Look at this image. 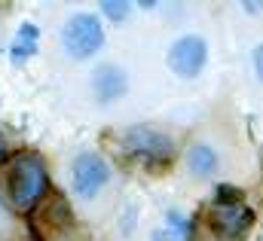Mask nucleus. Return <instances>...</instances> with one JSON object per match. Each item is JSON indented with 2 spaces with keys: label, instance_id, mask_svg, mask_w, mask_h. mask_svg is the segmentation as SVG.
<instances>
[{
  "label": "nucleus",
  "instance_id": "5",
  "mask_svg": "<svg viewBox=\"0 0 263 241\" xmlns=\"http://www.w3.org/2000/svg\"><path fill=\"white\" fill-rule=\"evenodd\" d=\"M107 177H110V168H107V162L101 156H95V153L77 156V162H73V189L83 198H92L107 183Z\"/></svg>",
  "mask_w": 263,
  "mask_h": 241
},
{
  "label": "nucleus",
  "instance_id": "4",
  "mask_svg": "<svg viewBox=\"0 0 263 241\" xmlns=\"http://www.w3.org/2000/svg\"><path fill=\"white\" fill-rule=\"evenodd\" d=\"M104 43V31H101V18L89 15V12H77L70 15L62 28V46L70 58H92Z\"/></svg>",
  "mask_w": 263,
  "mask_h": 241
},
{
  "label": "nucleus",
  "instance_id": "11",
  "mask_svg": "<svg viewBox=\"0 0 263 241\" xmlns=\"http://www.w3.org/2000/svg\"><path fill=\"white\" fill-rule=\"evenodd\" d=\"M9 162V144H6V134H0V168Z\"/></svg>",
  "mask_w": 263,
  "mask_h": 241
},
{
  "label": "nucleus",
  "instance_id": "13",
  "mask_svg": "<svg viewBox=\"0 0 263 241\" xmlns=\"http://www.w3.org/2000/svg\"><path fill=\"white\" fill-rule=\"evenodd\" d=\"M150 241H175V235L172 232H165V229H159V232H153V238Z\"/></svg>",
  "mask_w": 263,
  "mask_h": 241
},
{
  "label": "nucleus",
  "instance_id": "12",
  "mask_svg": "<svg viewBox=\"0 0 263 241\" xmlns=\"http://www.w3.org/2000/svg\"><path fill=\"white\" fill-rule=\"evenodd\" d=\"M254 67H257V76L263 83V46H257V52H254Z\"/></svg>",
  "mask_w": 263,
  "mask_h": 241
},
{
  "label": "nucleus",
  "instance_id": "9",
  "mask_svg": "<svg viewBox=\"0 0 263 241\" xmlns=\"http://www.w3.org/2000/svg\"><path fill=\"white\" fill-rule=\"evenodd\" d=\"M187 168H190L196 177H211V174L217 171V156H214V150H211V147H205V144L190 147Z\"/></svg>",
  "mask_w": 263,
  "mask_h": 241
},
{
  "label": "nucleus",
  "instance_id": "10",
  "mask_svg": "<svg viewBox=\"0 0 263 241\" xmlns=\"http://www.w3.org/2000/svg\"><path fill=\"white\" fill-rule=\"evenodd\" d=\"M101 12H104L107 18H114V22H123V18L129 15V3H117V0H104V3H101Z\"/></svg>",
  "mask_w": 263,
  "mask_h": 241
},
{
  "label": "nucleus",
  "instance_id": "7",
  "mask_svg": "<svg viewBox=\"0 0 263 241\" xmlns=\"http://www.w3.org/2000/svg\"><path fill=\"white\" fill-rule=\"evenodd\" d=\"M92 92H95V98H98L101 104L117 101V98L126 92V73H123L117 64H101V67H95V73H92Z\"/></svg>",
  "mask_w": 263,
  "mask_h": 241
},
{
  "label": "nucleus",
  "instance_id": "2",
  "mask_svg": "<svg viewBox=\"0 0 263 241\" xmlns=\"http://www.w3.org/2000/svg\"><path fill=\"white\" fill-rule=\"evenodd\" d=\"M202 226L208 232L205 238H211V241H239L248 232V226H251V208L242 202V195L236 189L220 186L217 198L205 211Z\"/></svg>",
  "mask_w": 263,
  "mask_h": 241
},
{
  "label": "nucleus",
  "instance_id": "3",
  "mask_svg": "<svg viewBox=\"0 0 263 241\" xmlns=\"http://www.w3.org/2000/svg\"><path fill=\"white\" fill-rule=\"evenodd\" d=\"M120 150L135 159V162H141V165H168L172 162V156H175V144L162 134V131H156V128H147V125H138V128H129L126 134H123V144H120Z\"/></svg>",
  "mask_w": 263,
  "mask_h": 241
},
{
  "label": "nucleus",
  "instance_id": "8",
  "mask_svg": "<svg viewBox=\"0 0 263 241\" xmlns=\"http://www.w3.org/2000/svg\"><path fill=\"white\" fill-rule=\"evenodd\" d=\"M37 40H40V28L31 25V22H25L18 28V34H15V40H12V61L31 58L37 52Z\"/></svg>",
  "mask_w": 263,
  "mask_h": 241
},
{
  "label": "nucleus",
  "instance_id": "6",
  "mask_svg": "<svg viewBox=\"0 0 263 241\" xmlns=\"http://www.w3.org/2000/svg\"><path fill=\"white\" fill-rule=\"evenodd\" d=\"M205 58H208V46H205L202 37H181L168 49V64L181 76H196L205 67Z\"/></svg>",
  "mask_w": 263,
  "mask_h": 241
},
{
  "label": "nucleus",
  "instance_id": "1",
  "mask_svg": "<svg viewBox=\"0 0 263 241\" xmlns=\"http://www.w3.org/2000/svg\"><path fill=\"white\" fill-rule=\"evenodd\" d=\"M3 189H6V198L12 205V211L18 214H28L37 208V202L46 195L49 189V171H46V162L43 156L37 153H15L9 162H6V171H3Z\"/></svg>",
  "mask_w": 263,
  "mask_h": 241
}]
</instances>
